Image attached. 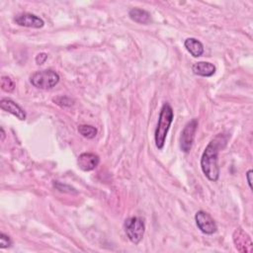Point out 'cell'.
<instances>
[{
    "mask_svg": "<svg viewBox=\"0 0 253 253\" xmlns=\"http://www.w3.org/2000/svg\"><path fill=\"white\" fill-rule=\"evenodd\" d=\"M227 142V136L223 133H218L212 138L206 146L202 158L201 168L205 176L212 182H216L219 178V166H218V153L223 149Z\"/></svg>",
    "mask_w": 253,
    "mask_h": 253,
    "instance_id": "6da1fadb",
    "label": "cell"
},
{
    "mask_svg": "<svg viewBox=\"0 0 253 253\" xmlns=\"http://www.w3.org/2000/svg\"><path fill=\"white\" fill-rule=\"evenodd\" d=\"M174 119V112L169 103H164L160 109L157 126L154 132L156 147L161 150L164 147L166 136Z\"/></svg>",
    "mask_w": 253,
    "mask_h": 253,
    "instance_id": "7a4b0ae2",
    "label": "cell"
},
{
    "mask_svg": "<svg viewBox=\"0 0 253 253\" xmlns=\"http://www.w3.org/2000/svg\"><path fill=\"white\" fill-rule=\"evenodd\" d=\"M30 82L36 88L47 90L59 82V75L52 69H43L33 73L30 77Z\"/></svg>",
    "mask_w": 253,
    "mask_h": 253,
    "instance_id": "3957f363",
    "label": "cell"
},
{
    "mask_svg": "<svg viewBox=\"0 0 253 253\" xmlns=\"http://www.w3.org/2000/svg\"><path fill=\"white\" fill-rule=\"evenodd\" d=\"M124 227L127 238L133 244H138L142 240L145 232V224L142 218L138 216L128 217L126 219Z\"/></svg>",
    "mask_w": 253,
    "mask_h": 253,
    "instance_id": "277c9868",
    "label": "cell"
},
{
    "mask_svg": "<svg viewBox=\"0 0 253 253\" xmlns=\"http://www.w3.org/2000/svg\"><path fill=\"white\" fill-rule=\"evenodd\" d=\"M199 122L197 119H192L184 126L180 136V148L184 153L190 152L195 139V134L198 128Z\"/></svg>",
    "mask_w": 253,
    "mask_h": 253,
    "instance_id": "5b68a950",
    "label": "cell"
},
{
    "mask_svg": "<svg viewBox=\"0 0 253 253\" xmlns=\"http://www.w3.org/2000/svg\"><path fill=\"white\" fill-rule=\"evenodd\" d=\"M195 220L198 228L205 234H213L217 230L214 219L205 211H199L195 214Z\"/></svg>",
    "mask_w": 253,
    "mask_h": 253,
    "instance_id": "8992f818",
    "label": "cell"
},
{
    "mask_svg": "<svg viewBox=\"0 0 253 253\" xmlns=\"http://www.w3.org/2000/svg\"><path fill=\"white\" fill-rule=\"evenodd\" d=\"M14 22L22 27L40 29L44 26V22L42 18L32 13H21L14 18Z\"/></svg>",
    "mask_w": 253,
    "mask_h": 253,
    "instance_id": "52a82bcc",
    "label": "cell"
},
{
    "mask_svg": "<svg viewBox=\"0 0 253 253\" xmlns=\"http://www.w3.org/2000/svg\"><path fill=\"white\" fill-rule=\"evenodd\" d=\"M233 241L236 249L239 252H251L252 241L250 236L241 228H237L233 233Z\"/></svg>",
    "mask_w": 253,
    "mask_h": 253,
    "instance_id": "ba28073f",
    "label": "cell"
},
{
    "mask_svg": "<svg viewBox=\"0 0 253 253\" xmlns=\"http://www.w3.org/2000/svg\"><path fill=\"white\" fill-rule=\"evenodd\" d=\"M100 163V158L97 154L92 152L81 153L77 159L78 167L85 172L94 170Z\"/></svg>",
    "mask_w": 253,
    "mask_h": 253,
    "instance_id": "9c48e42d",
    "label": "cell"
},
{
    "mask_svg": "<svg viewBox=\"0 0 253 253\" xmlns=\"http://www.w3.org/2000/svg\"><path fill=\"white\" fill-rule=\"evenodd\" d=\"M0 107L3 111H6L13 116H15L17 119L20 121H25L26 120V112L24 109L19 106L15 101H13L10 98H2L0 101Z\"/></svg>",
    "mask_w": 253,
    "mask_h": 253,
    "instance_id": "30bf717a",
    "label": "cell"
},
{
    "mask_svg": "<svg viewBox=\"0 0 253 253\" xmlns=\"http://www.w3.org/2000/svg\"><path fill=\"white\" fill-rule=\"evenodd\" d=\"M192 71L198 76L211 77L215 73V66L211 62L198 61L192 65Z\"/></svg>",
    "mask_w": 253,
    "mask_h": 253,
    "instance_id": "8fae6325",
    "label": "cell"
},
{
    "mask_svg": "<svg viewBox=\"0 0 253 253\" xmlns=\"http://www.w3.org/2000/svg\"><path fill=\"white\" fill-rule=\"evenodd\" d=\"M128 16L129 18L138 23V24H143V25H147L151 22V15L149 12H147L146 10L140 9V8H132L129 10L128 12Z\"/></svg>",
    "mask_w": 253,
    "mask_h": 253,
    "instance_id": "7c38bea8",
    "label": "cell"
},
{
    "mask_svg": "<svg viewBox=\"0 0 253 253\" xmlns=\"http://www.w3.org/2000/svg\"><path fill=\"white\" fill-rule=\"evenodd\" d=\"M184 45L186 49L193 55L194 57H199L204 53V45L203 43L195 39V38H188L184 42Z\"/></svg>",
    "mask_w": 253,
    "mask_h": 253,
    "instance_id": "4fadbf2b",
    "label": "cell"
},
{
    "mask_svg": "<svg viewBox=\"0 0 253 253\" xmlns=\"http://www.w3.org/2000/svg\"><path fill=\"white\" fill-rule=\"evenodd\" d=\"M78 132L85 138H94L97 134V128L90 125H80L78 126Z\"/></svg>",
    "mask_w": 253,
    "mask_h": 253,
    "instance_id": "5bb4252c",
    "label": "cell"
},
{
    "mask_svg": "<svg viewBox=\"0 0 253 253\" xmlns=\"http://www.w3.org/2000/svg\"><path fill=\"white\" fill-rule=\"evenodd\" d=\"M1 88L3 91L11 93L15 90V83L10 77L2 76L1 77Z\"/></svg>",
    "mask_w": 253,
    "mask_h": 253,
    "instance_id": "9a60e30c",
    "label": "cell"
},
{
    "mask_svg": "<svg viewBox=\"0 0 253 253\" xmlns=\"http://www.w3.org/2000/svg\"><path fill=\"white\" fill-rule=\"evenodd\" d=\"M53 102H55V104H57L60 107H70L73 105V101L71 99H69L68 97H62V96L53 99Z\"/></svg>",
    "mask_w": 253,
    "mask_h": 253,
    "instance_id": "2e32d148",
    "label": "cell"
},
{
    "mask_svg": "<svg viewBox=\"0 0 253 253\" xmlns=\"http://www.w3.org/2000/svg\"><path fill=\"white\" fill-rule=\"evenodd\" d=\"M12 244H13V242H12L11 238L8 235H6L5 233L1 232L0 233V248H2V249L9 248V247H11Z\"/></svg>",
    "mask_w": 253,
    "mask_h": 253,
    "instance_id": "e0dca14e",
    "label": "cell"
},
{
    "mask_svg": "<svg viewBox=\"0 0 253 253\" xmlns=\"http://www.w3.org/2000/svg\"><path fill=\"white\" fill-rule=\"evenodd\" d=\"M54 187L60 191V192H67V193H77L75 191L74 188L68 186V185H65V184H61V183H54Z\"/></svg>",
    "mask_w": 253,
    "mask_h": 253,
    "instance_id": "ac0fdd59",
    "label": "cell"
},
{
    "mask_svg": "<svg viewBox=\"0 0 253 253\" xmlns=\"http://www.w3.org/2000/svg\"><path fill=\"white\" fill-rule=\"evenodd\" d=\"M46 58H47V54L45 53V52H41V53H39L37 56H36V63L37 64H42L45 60H46Z\"/></svg>",
    "mask_w": 253,
    "mask_h": 253,
    "instance_id": "d6986e66",
    "label": "cell"
},
{
    "mask_svg": "<svg viewBox=\"0 0 253 253\" xmlns=\"http://www.w3.org/2000/svg\"><path fill=\"white\" fill-rule=\"evenodd\" d=\"M246 179H247V183L249 185V188L252 190V170H248L246 173Z\"/></svg>",
    "mask_w": 253,
    "mask_h": 253,
    "instance_id": "ffe728a7",
    "label": "cell"
},
{
    "mask_svg": "<svg viewBox=\"0 0 253 253\" xmlns=\"http://www.w3.org/2000/svg\"><path fill=\"white\" fill-rule=\"evenodd\" d=\"M0 130H1V141H3L4 138H5V131H4V128L2 126L0 127Z\"/></svg>",
    "mask_w": 253,
    "mask_h": 253,
    "instance_id": "44dd1931",
    "label": "cell"
}]
</instances>
